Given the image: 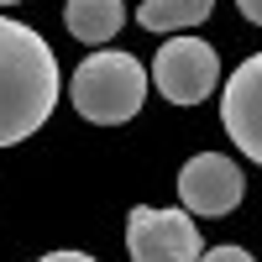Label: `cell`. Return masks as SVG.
Returning <instances> with one entry per match:
<instances>
[{"mask_svg": "<svg viewBox=\"0 0 262 262\" xmlns=\"http://www.w3.org/2000/svg\"><path fill=\"white\" fill-rule=\"evenodd\" d=\"M215 11V0H142L137 27L142 32H189Z\"/></svg>", "mask_w": 262, "mask_h": 262, "instance_id": "8", "label": "cell"}, {"mask_svg": "<svg viewBox=\"0 0 262 262\" xmlns=\"http://www.w3.org/2000/svg\"><path fill=\"white\" fill-rule=\"evenodd\" d=\"M63 27H69V37L90 42V48H105L126 27V6L121 0H69L63 6Z\"/></svg>", "mask_w": 262, "mask_h": 262, "instance_id": "7", "label": "cell"}, {"mask_svg": "<svg viewBox=\"0 0 262 262\" xmlns=\"http://www.w3.org/2000/svg\"><path fill=\"white\" fill-rule=\"evenodd\" d=\"M126 252L131 262H200V226L189 210H152L137 205L126 215Z\"/></svg>", "mask_w": 262, "mask_h": 262, "instance_id": "4", "label": "cell"}, {"mask_svg": "<svg viewBox=\"0 0 262 262\" xmlns=\"http://www.w3.org/2000/svg\"><path fill=\"white\" fill-rule=\"evenodd\" d=\"M200 262H252V252H242V247H215V252H205Z\"/></svg>", "mask_w": 262, "mask_h": 262, "instance_id": "9", "label": "cell"}, {"mask_svg": "<svg viewBox=\"0 0 262 262\" xmlns=\"http://www.w3.org/2000/svg\"><path fill=\"white\" fill-rule=\"evenodd\" d=\"M221 121L242 158L262 168V53H252L221 90Z\"/></svg>", "mask_w": 262, "mask_h": 262, "instance_id": "6", "label": "cell"}, {"mask_svg": "<svg viewBox=\"0 0 262 262\" xmlns=\"http://www.w3.org/2000/svg\"><path fill=\"white\" fill-rule=\"evenodd\" d=\"M58 105V58L42 32L0 16V147L27 142Z\"/></svg>", "mask_w": 262, "mask_h": 262, "instance_id": "1", "label": "cell"}, {"mask_svg": "<svg viewBox=\"0 0 262 262\" xmlns=\"http://www.w3.org/2000/svg\"><path fill=\"white\" fill-rule=\"evenodd\" d=\"M37 262H95L90 252H48V257H37Z\"/></svg>", "mask_w": 262, "mask_h": 262, "instance_id": "10", "label": "cell"}, {"mask_svg": "<svg viewBox=\"0 0 262 262\" xmlns=\"http://www.w3.org/2000/svg\"><path fill=\"white\" fill-rule=\"evenodd\" d=\"M0 6H16V0H0Z\"/></svg>", "mask_w": 262, "mask_h": 262, "instance_id": "12", "label": "cell"}, {"mask_svg": "<svg viewBox=\"0 0 262 262\" xmlns=\"http://www.w3.org/2000/svg\"><path fill=\"white\" fill-rule=\"evenodd\" d=\"M147 69L137 63V53H121V48H100L90 53L74 69V84H69V100L84 121L95 126H121L142 111L147 100Z\"/></svg>", "mask_w": 262, "mask_h": 262, "instance_id": "2", "label": "cell"}, {"mask_svg": "<svg viewBox=\"0 0 262 262\" xmlns=\"http://www.w3.org/2000/svg\"><path fill=\"white\" fill-rule=\"evenodd\" d=\"M236 6H242L247 21H257V27H262V0H236Z\"/></svg>", "mask_w": 262, "mask_h": 262, "instance_id": "11", "label": "cell"}, {"mask_svg": "<svg viewBox=\"0 0 262 262\" xmlns=\"http://www.w3.org/2000/svg\"><path fill=\"white\" fill-rule=\"evenodd\" d=\"M147 74H152V84H158L163 100L200 105V100L215 95V84H221V58H215V48L200 42V37H168Z\"/></svg>", "mask_w": 262, "mask_h": 262, "instance_id": "3", "label": "cell"}, {"mask_svg": "<svg viewBox=\"0 0 262 262\" xmlns=\"http://www.w3.org/2000/svg\"><path fill=\"white\" fill-rule=\"evenodd\" d=\"M247 194L242 168L221 152H194V158L179 168V205L189 215H231Z\"/></svg>", "mask_w": 262, "mask_h": 262, "instance_id": "5", "label": "cell"}]
</instances>
